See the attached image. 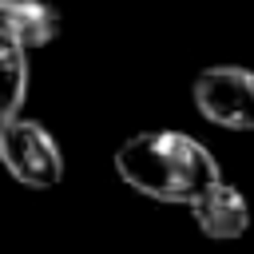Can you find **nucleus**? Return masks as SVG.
<instances>
[{"label": "nucleus", "instance_id": "nucleus-2", "mask_svg": "<svg viewBox=\"0 0 254 254\" xmlns=\"http://www.w3.org/2000/svg\"><path fill=\"white\" fill-rule=\"evenodd\" d=\"M0 167L16 183L32 190H48L64 179V151L40 119L20 115L0 127Z\"/></svg>", "mask_w": 254, "mask_h": 254}, {"label": "nucleus", "instance_id": "nucleus-7", "mask_svg": "<svg viewBox=\"0 0 254 254\" xmlns=\"http://www.w3.org/2000/svg\"><path fill=\"white\" fill-rule=\"evenodd\" d=\"M12 4H32V0H0V8H12Z\"/></svg>", "mask_w": 254, "mask_h": 254}, {"label": "nucleus", "instance_id": "nucleus-4", "mask_svg": "<svg viewBox=\"0 0 254 254\" xmlns=\"http://www.w3.org/2000/svg\"><path fill=\"white\" fill-rule=\"evenodd\" d=\"M190 214H194V226L214 242H230V238H242L250 230V202L226 179H218L210 190H202L190 202Z\"/></svg>", "mask_w": 254, "mask_h": 254}, {"label": "nucleus", "instance_id": "nucleus-5", "mask_svg": "<svg viewBox=\"0 0 254 254\" xmlns=\"http://www.w3.org/2000/svg\"><path fill=\"white\" fill-rule=\"evenodd\" d=\"M0 32L8 40H16L24 52L28 48H48L60 36V12L48 0L12 4V8H0Z\"/></svg>", "mask_w": 254, "mask_h": 254}, {"label": "nucleus", "instance_id": "nucleus-1", "mask_svg": "<svg viewBox=\"0 0 254 254\" xmlns=\"http://www.w3.org/2000/svg\"><path fill=\"white\" fill-rule=\"evenodd\" d=\"M111 163L115 175L143 198L179 206H190L222 179L218 159L187 131H139L119 143Z\"/></svg>", "mask_w": 254, "mask_h": 254}, {"label": "nucleus", "instance_id": "nucleus-6", "mask_svg": "<svg viewBox=\"0 0 254 254\" xmlns=\"http://www.w3.org/2000/svg\"><path fill=\"white\" fill-rule=\"evenodd\" d=\"M28 95V52L0 32V127L20 119Z\"/></svg>", "mask_w": 254, "mask_h": 254}, {"label": "nucleus", "instance_id": "nucleus-3", "mask_svg": "<svg viewBox=\"0 0 254 254\" xmlns=\"http://www.w3.org/2000/svg\"><path fill=\"white\" fill-rule=\"evenodd\" d=\"M194 111L222 131H254V71L238 64L202 67L190 83Z\"/></svg>", "mask_w": 254, "mask_h": 254}]
</instances>
